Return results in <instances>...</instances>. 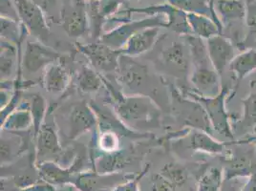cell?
I'll return each mask as SVG.
<instances>
[{"label": "cell", "instance_id": "obj_1", "mask_svg": "<svg viewBox=\"0 0 256 191\" xmlns=\"http://www.w3.org/2000/svg\"><path fill=\"white\" fill-rule=\"evenodd\" d=\"M111 106L118 118L131 130L160 128V109L146 95H124L104 76Z\"/></svg>", "mask_w": 256, "mask_h": 191}, {"label": "cell", "instance_id": "obj_2", "mask_svg": "<svg viewBox=\"0 0 256 191\" xmlns=\"http://www.w3.org/2000/svg\"><path fill=\"white\" fill-rule=\"evenodd\" d=\"M237 87L232 88L224 85L220 94L216 96H204L195 93L193 90H186L182 94L199 102L206 110L208 118L210 120L214 131L226 138L234 140L232 126L230 124V117L226 109V102L230 100V94L234 95Z\"/></svg>", "mask_w": 256, "mask_h": 191}, {"label": "cell", "instance_id": "obj_3", "mask_svg": "<svg viewBox=\"0 0 256 191\" xmlns=\"http://www.w3.org/2000/svg\"><path fill=\"white\" fill-rule=\"evenodd\" d=\"M56 122L51 124L44 122L36 138V164L53 162L62 168H67L71 162V155L68 148L60 144Z\"/></svg>", "mask_w": 256, "mask_h": 191}, {"label": "cell", "instance_id": "obj_4", "mask_svg": "<svg viewBox=\"0 0 256 191\" xmlns=\"http://www.w3.org/2000/svg\"><path fill=\"white\" fill-rule=\"evenodd\" d=\"M171 88L173 111L178 114V118H181L186 128L199 129L212 134L214 128L203 106L196 100L180 93L179 90L174 89V87Z\"/></svg>", "mask_w": 256, "mask_h": 191}, {"label": "cell", "instance_id": "obj_5", "mask_svg": "<svg viewBox=\"0 0 256 191\" xmlns=\"http://www.w3.org/2000/svg\"><path fill=\"white\" fill-rule=\"evenodd\" d=\"M64 136L74 140L98 126V118L92 106L86 102H78L64 114Z\"/></svg>", "mask_w": 256, "mask_h": 191}, {"label": "cell", "instance_id": "obj_6", "mask_svg": "<svg viewBox=\"0 0 256 191\" xmlns=\"http://www.w3.org/2000/svg\"><path fill=\"white\" fill-rule=\"evenodd\" d=\"M76 46L78 51L86 56L91 66L100 74L117 73L122 56L120 50H114L98 40L95 42L86 44L76 43Z\"/></svg>", "mask_w": 256, "mask_h": 191}, {"label": "cell", "instance_id": "obj_7", "mask_svg": "<svg viewBox=\"0 0 256 191\" xmlns=\"http://www.w3.org/2000/svg\"><path fill=\"white\" fill-rule=\"evenodd\" d=\"M150 27L166 28V18H164L162 14H157L148 16L142 20H132L111 31L104 32L98 40L106 44L107 46L114 50H120L134 34Z\"/></svg>", "mask_w": 256, "mask_h": 191}, {"label": "cell", "instance_id": "obj_8", "mask_svg": "<svg viewBox=\"0 0 256 191\" xmlns=\"http://www.w3.org/2000/svg\"><path fill=\"white\" fill-rule=\"evenodd\" d=\"M60 22L70 38H82L90 32L86 0H68L60 11Z\"/></svg>", "mask_w": 256, "mask_h": 191}, {"label": "cell", "instance_id": "obj_9", "mask_svg": "<svg viewBox=\"0 0 256 191\" xmlns=\"http://www.w3.org/2000/svg\"><path fill=\"white\" fill-rule=\"evenodd\" d=\"M16 7L20 20L29 34L40 42L45 43L50 36V29L42 9L32 0H12Z\"/></svg>", "mask_w": 256, "mask_h": 191}, {"label": "cell", "instance_id": "obj_10", "mask_svg": "<svg viewBox=\"0 0 256 191\" xmlns=\"http://www.w3.org/2000/svg\"><path fill=\"white\" fill-rule=\"evenodd\" d=\"M116 74L120 85L134 93L133 95H142L140 90L148 84L150 74L148 67L132 60V56H120Z\"/></svg>", "mask_w": 256, "mask_h": 191}, {"label": "cell", "instance_id": "obj_11", "mask_svg": "<svg viewBox=\"0 0 256 191\" xmlns=\"http://www.w3.org/2000/svg\"><path fill=\"white\" fill-rule=\"evenodd\" d=\"M130 10L132 12L146 14L148 16L162 14L166 18L168 29H170L171 31L177 32L182 36L193 34L188 20V14L174 7L168 2L144 8H130Z\"/></svg>", "mask_w": 256, "mask_h": 191}, {"label": "cell", "instance_id": "obj_12", "mask_svg": "<svg viewBox=\"0 0 256 191\" xmlns=\"http://www.w3.org/2000/svg\"><path fill=\"white\" fill-rule=\"evenodd\" d=\"M60 54L42 42H28L22 54V66L29 73H38L49 65L58 62Z\"/></svg>", "mask_w": 256, "mask_h": 191}, {"label": "cell", "instance_id": "obj_13", "mask_svg": "<svg viewBox=\"0 0 256 191\" xmlns=\"http://www.w3.org/2000/svg\"><path fill=\"white\" fill-rule=\"evenodd\" d=\"M210 62L216 72L223 74L235 58V46L223 34H217L206 42Z\"/></svg>", "mask_w": 256, "mask_h": 191}, {"label": "cell", "instance_id": "obj_14", "mask_svg": "<svg viewBox=\"0 0 256 191\" xmlns=\"http://www.w3.org/2000/svg\"><path fill=\"white\" fill-rule=\"evenodd\" d=\"M193 91L204 96H216L222 91V78L212 65L195 67L190 78Z\"/></svg>", "mask_w": 256, "mask_h": 191}, {"label": "cell", "instance_id": "obj_15", "mask_svg": "<svg viewBox=\"0 0 256 191\" xmlns=\"http://www.w3.org/2000/svg\"><path fill=\"white\" fill-rule=\"evenodd\" d=\"M160 60L177 78L184 76L188 73L192 56L190 49L181 42H171L160 53Z\"/></svg>", "mask_w": 256, "mask_h": 191}, {"label": "cell", "instance_id": "obj_16", "mask_svg": "<svg viewBox=\"0 0 256 191\" xmlns=\"http://www.w3.org/2000/svg\"><path fill=\"white\" fill-rule=\"evenodd\" d=\"M36 166L43 180L51 184H64L74 179V174L82 166V160L76 157L75 162L69 168H62L53 162H45Z\"/></svg>", "mask_w": 256, "mask_h": 191}, {"label": "cell", "instance_id": "obj_17", "mask_svg": "<svg viewBox=\"0 0 256 191\" xmlns=\"http://www.w3.org/2000/svg\"><path fill=\"white\" fill-rule=\"evenodd\" d=\"M160 27H150L134 34L120 50L124 56H136L153 48L157 42Z\"/></svg>", "mask_w": 256, "mask_h": 191}, {"label": "cell", "instance_id": "obj_18", "mask_svg": "<svg viewBox=\"0 0 256 191\" xmlns=\"http://www.w3.org/2000/svg\"><path fill=\"white\" fill-rule=\"evenodd\" d=\"M70 82L71 76L62 64L54 62L44 70L43 87L50 94L64 93L70 84Z\"/></svg>", "mask_w": 256, "mask_h": 191}, {"label": "cell", "instance_id": "obj_19", "mask_svg": "<svg viewBox=\"0 0 256 191\" xmlns=\"http://www.w3.org/2000/svg\"><path fill=\"white\" fill-rule=\"evenodd\" d=\"M186 137L188 138V148L193 152L222 155L228 146V144L220 142L212 138V134L199 129H190Z\"/></svg>", "mask_w": 256, "mask_h": 191}, {"label": "cell", "instance_id": "obj_20", "mask_svg": "<svg viewBox=\"0 0 256 191\" xmlns=\"http://www.w3.org/2000/svg\"><path fill=\"white\" fill-rule=\"evenodd\" d=\"M32 128L31 106L28 102L20 104L1 124V130L8 133H22Z\"/></svg>", "mask_w": 256, "mask_h": 191}, {"label": "cell", "instance_id": "obj_21", "mask_svg": "<svg viewBox=\"0 0 256 191\" xmlns=\"http://www.w3.org/2000/svg\"><path fill=\"white\" fill-rule=\"evenodd\" d=\"M132 162V155L128 151L118 150L112 153H102L96 162V172L100 175L113 174L126 168Z\"/></svg>", "mask_w": 256, "mask_h": 191}, {"label": "cell", "instance_id": "obj_22", "mask_svg": "<svg viewBox=\"0 0 256 191\" xmlns=\"http://www.w3.org/2000/svg\"><path fill=\"white\" fill-rule=\"evenodd\" d=\"M166 2L186 14L208 16L216 22L222 29V25L214 10V0H166Z\"/></svg>", "mask_w": 256, "mask_h": 191}, {"label": "cell", "instance_id": "obj_23", "mask_svg": "<svg viewBox=\"0 0 256 191\" xmlns=\"http://www.w3.org/2000/svg\"><path fill=\"white\" fill-rule=\"evenodd\" d=\"M228 70L234 74L235 82L238 85L246 76L256 71V50L248 49L235 56Z\"/></svg>", "mask_w": 256, "mask_h": 191}, {"label": "cell", "instance_id": "obj_24", "mask_svg": "<svg viewBox=\"0 0 256 191\" xmlns=\"http://www.w3.org/2000/svg\"><path fill=\"white\" fill-rule=\"evenodd\" d=\"M0 72L1 82L9 80L12 74L14 73L16 68H18L20 62V50L18 47L4 40H1L0 44Z\"/></svg>", "mask_w": 256, "mask_h": 191}, {"label": "cell", "instance_id": "obj_25", "mask_svg": "<svg viewBox=\"0 0 256 191\" xmlns=\"http://www.w3.org/2000/svg\"><path fill=\"white\" fill-rule=\"evenodd\" d=\"M188 20L192 28V34L198 38L208 40L217 34H222L221 27L208 16L188 14Z\"/></svg>", "mask_w": 256, "mask_h": 191}, {"label": "cell", "instance_id": "obj_26", "mask_svg": "<svg viewBox=\"0 0 256 191\" xmlns=\"http://www.w3.org/2000/svg\"><path fill=\"white\" fill-rule=\"evenodd\" d=\"M78 88L86 94H93L98 92L104 84V76L88 65H84L80 69L76 76Z\"/></svg>", "mask_w": 256, "mask_h": 191}, {"label": "cell", "instance_id": "obj_27", "mask_svg": "<svg viewBox=\"0 0 256 191\" xmlns=\"http://www.w3.org/2000/svg\"><path fill=\"white\" fill-rule=\"evenodd\" d=\"M0 34L1 40L18 46L20 43H23L29 32L22 22L0 16Z\"/></svg>", "mask_w": 256, "mask_h": 191}, {"label": "cell", "instance_id": "obj_28", "mask_svg": "<svg viewBox=\"0 0 256 191\" xmlns=\"http://www.w3.org/2000/svg\"><path fill=\"white\" fill-rule=\"evenodd\" d=\"M246 36L241 52L256 50V0H246Z\"/></svg>", "mask_w": 256, "mask_h": 191}, {"label": "cell", "instance_id": "obj_29", "mask_svg": "<svg viewBox=\"0 0 256 191\" xmlns=\"http://www.w3.org/2000/svg\"><path fill=\"white\" fill-rule=\"evenodd\" d=\"M243 106V115L238 122L240 129L256 126V82H252L250 93L241 100Z\"/></svg>", "mask_w": 256, "mask_h": 191}, {"label": "cell", "instance_id": "obj_30", "mask_svg": "<svg viewBox=\"0 0 256 191\" xmlns=\"http://www.w3.org/2000/svg\"><path fill=\"white\" fill-rule=\"evenodd\" d=\"M224 179V170L216 166L210 168L201 176L197 191H220Z\"/></svg>", "mask_w": 256, "mask_h": 191}, {"label": "cell", "instance_id": "obj_31", "mask_svg": "<svg viewBox=\"0 0 256 191\" xmlns=\"http://www.w3.org/2000/svg\"><path fill=\"white\" fill-rule=\"evenodd\" d=\"M30 106H31V112H32V130H34V138L45 122L47 111H48V106L45 98L40 94L32 96V102Z\"/></svg>", "mask_w": 256, "mask_h": 191}, {"label": "cell", "instance_id": "obj_32", "mask_svg": "<svg viewBox=\"0 0 256 191\" xmlns=\"http://www.w3.org/2000/svg\"><path fill=\"white\" fill-rule=\"evenodd\" d=\"M120 135L118 131L113 129H100L98 136V146L102 153H112L120 150Z\"/></svg>", "mask_w": 256, "mask_h": 191}, {"label": "cell", "instance_id": "obj_33", "mask_svg": "<svg viewBox=\"0 0 256 191\" xmlns=\"http://www.w3.org/2000/svg\"><path fill=\"white\" fill-rule=\"evenodd\" d=\"M160 173L168 180H170L176 188H181L184 186L190 178V173L188 170L177 162L166 164L162 166Z\"/></svg>", "mask_w": 256, "mask_h": 191}, {"label": "cell", "instance_id": "obj_34", "mask_svg": "<svg viewBox=\"0 0 256 191\" xmlns=\"http://www.w3.org/2000/svg\"><path fill=\"white\" fill-rule=\"evenodd\" d=\"M126 0H98L95 2V6L98 16L106 22L107 18L120 11V6Z\"/></svg>", "mask_w": 256, "mask_h": 191}, {"label": "cell", "instance_id": "obj_35", "mask_svg": "<svg viewBox=\"0 0 256 191\" xmlns=\"http://www.w3.org/2000/svg\"><path fill=\"white\" fill-rule=\"evenodd\" d=\"M14 142L16 140H12L1 136V164H5L6 162L11 160L14 157V155H18L16 153H14L16 149L22 153L24 146H16Z\"/></svg>", "mask_w": 256, "mask_h": 191}, {"label": "cell", "instance_id": "obj_36", "mask_svg": "<svg viewBox=\"0 0 256 191\" xmlns=\"http://www.w3.org/2000/svg\"><path fill=\"white\" fill-rule=\"evenodd\" d=\"M176 186L160 173L153 174L151 177V191H176Z\"/></svg>", "mask_w": 256, "mask_h": 191}, {"label": "cell", "instance_id": "obj_37", "mask_svg": "<svg viewBox=\"0 0 256 191\" xmlns=\"http://www.w3.org/2000/svg\"><path fill=\"white\" fill-rule=\"evenodd\" d=\"M0 14L2 18H7L14 20L20 22L16 7L12 0H0Z\"/></svg>", "mask_w": 256, "mask_h": 191}, {"label": "cell", "instance_id": "obj_38", "mask_svg": "<svg viewBox=\"0 0 256 191\" xmlns=\"http://www.w3.org/2000/svg\"><path fill=\"white\" fill-rule=\"evenodd\" d=\"M150 166H146L144 170L142 172H140V174L136 176V177H131L130 179H128L126 182L122 184L120 186H118L117 188L113 191H139V182L142 178V176L148 171Z\"/></svg>", "mask_w": 256, "mask_h": 191}, {"label": "cell", "instance_id": "obj_39", "mask_svg": "<svg viewBox=\"0 0 256 191\" xmlns=\"http://www.w3.org/2000/svg\"><path fill=\"white\" fill-rule=\"evenodd\" d=\"M20 191H56L54 188L53 184L43 180V182L32 184L25 188H22Z\"/></svg>", "mask_w": 256, "mask_h": 191}, {"label": "cell", "instance_id": "obj_40", "mask_svg": "<svg viewBox=\"0 0 256 191\" xmlns=\"http://www.w3.org/2000/svg\"><path fill=\"white\" fill-rule=\"evenodd\" d=\"M38 6H40L42 11L45 12L51 11L54 7L56 6L58 0H32Z\"/></svg>", "mask_w": 256, "mask_h": 191}, {"label": "cell", "instance_id": "obj_41", "mask_svg": "<svg viewBox=\"0 0 256 191\" xmlns=\"http://www.w3.org/2000/svg\"><path fill=\"white\" fill-rule=\"evenodd\" d=\"M241 191H256V171L248 176V180L241 188Z\"/></svg>", "mask_w": 256, "mask_h": 191}, {"label": "cell", "instance_id": "obj_42", "mask_svg": "<svg viewBox=\"0 0 256 191\" xmlns=\"http://www.w3.org/2000/svg\"><path fill=\"white\" fill-rule=\"evenodd\" d=\"M87 2H95V1H98V0H86Z\"/></svg>", "mask_w": 256, "mask_h": 191}, {"label": "cell", "instance_id": "obj_43", "mask_svg": "<svg viewBox=\"0 0 256 191\" xmlns=\"http://www.w3.org/2000/svg\"><path fill=\"white\" fill-rule=\"evenodd\" d=\"M132 1H139V0H132Z\"/></svg>", "mask_w": 256, "mask_h": 191}]
</instances>
